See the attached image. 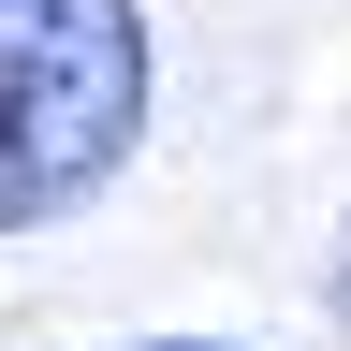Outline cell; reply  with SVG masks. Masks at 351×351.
I'll return each mask as SVG.
<instances>
[{
  "mask_svg": "<svg viewBox=\"0 0 351 351\" xmlns=\"http://www.w3.org/2000/svg\"><path fill=\"white\" fill-rule=\"evenodd\" d=\"M147 0H0V234H44L147 147Z\"/></svg>",
  "mask_w": 351,
  "mask_h": 351,
  "instance_id": "1",
  "label": "cell"
},
{
  "mask_svg": "<svg viewBox=\"0 0 351 351\" xmlns=\"http://www.w3.org/2000/svg\"><path fill=\"white\" fill-rule=\"evenodd\" d=\"M337 322H351V249H337Z\"/></svg>",
  "mask_w": 351,
  "mask_h": 351,
  "instance_id": "3",
  "label": "cell"
},
{
  "mask_svg": "<svg viewBox=\"0 0 351 351\" xmlns=\"http://www.w3.org/2000/svg\"><path fill=\"white\" fill-rule=\"evenodd\" d=\"M132 351H234V337H132Z\"/></svg>",
  "mask_w": 351,
  "mask_h": 351,
  "instance_id": "2",
  "label": "cell"
}]
</instances>
